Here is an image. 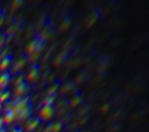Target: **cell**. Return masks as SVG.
Listing matches in <instances>:
<instances>
[{
    "instance_id": "cell-1",
    "label": "cell",
    "mask_w": 149,
    "mask_h": 132,
    "mask_svg": "<svg viewBox=\"0 0 149 132\" xmlns=\"http://www.w3.org/2000/svg\"><path fill=\"white\" fill-rule=\"evenodd\" d=\"M51 113H52V111H51V109L49 107H44L42 109V111H41V116L43 118H49L51 116Z\"/></svg>"
}]
</instances>
